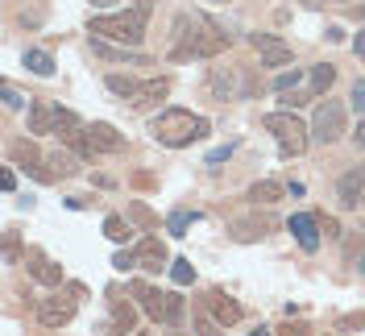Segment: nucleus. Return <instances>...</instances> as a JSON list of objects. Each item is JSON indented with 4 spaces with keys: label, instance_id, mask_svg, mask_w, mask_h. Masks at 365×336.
Returning a JSON list of instances; mask_svg holds the SVG:
<instances>
[{
    "label": "nucleus",
    "instance_id": "f257e3e1",
    "mask_svg": "<svg viewBox=\"0 0 365 336\" xmlns=\"http://www.w3.org/2000/svg\"><path fill=\"white\" fill-rule=\"evenodd\" d=\"M225 50H228V34L216 29V25H207L204 17L182 13L175 21V50H170V58H216Z\"/></svg>",
    "mask_w": 365,
    "mask_h": 336
},
{
    "label": "nucleus",
    "instance_id": "f03ea898",
    "mask_svg": "<svg viewBox=\"0 0 365 336\" xmlns=\"http://www.w3.org/2000/svg\"><path fill=\"white\" fill-rule=\"evenodd\" d=\"M207 129H212L207 116H195V112H187V108H166L162 116H154V125H150L154 141L166 146V150H182V146H191V141L207 137Z\"/></svg>",
    "mask_w": 365,
    "mask_h": 336
},
{
    "label": "nucleus",
    "instance_id": "7ed1b4c3",
    "mask_svg": "<svg viewBox=\"0 0 365 336\" xmlns=\"http://www.w3.org/2000/svg\"><path fill=\"white\" fill-rule=\"evenodd\" d=\"M88 34L96 38H113V42H125V46H137L145 38V13L133 9V13H100L88 21Z\"/></svg>",
    "mask_w": 365,
    "mask_h": 336
},
{
    "label": "nucleus",
    "instance_id": "20e7f679",
    "mask_svg": "<svg viewBox=\"0 0 365 336\" xmlns=\"http://www.w3.org/2000/svg\"><path fill=\"white\" fill-rule=\"evenodd\" d=\"M262 125H266V133H274L278 150H282L287 158H299L303 150H307V141H312V137H307L312 129H307V125H303V121H299V116H295L291 108H282V112H266V121H262Z\"/></svg>",
    "mask_w": 365,
    "mask_h": 336
},
{
    "label": "nucleus",
    "instance_id": "39448f33",
    "mask_svg": "<svg viewBox=\"0 0 365 336\" xmlns=\"http://www.w3.org/2000/svg\"><path fill=\"white\" fill-rule=\"evenodd\" d=\"M133 295L141 299V307L154 315L158 324H170V328H179L182 315H187V303H182V295H175V291H154L150 282H133Z\"/></svg>",
    "mask_w": 365,
    "mask_h": 336
},
{
    "label": "nucleus",
    "instance_id": "423d86ee",
    "mask_svg": "<svg viewBox=\"0 0 365 336\" xmlns=\"http://www.w3.org/2000/svg\"><path fill=\"white\" fill-rule=\"evenodd\" d=\"M71 129H79V116L71 108H58L54 100H34L29 104V133H54L63 137Z\"/></svg>",
    "mask_w": 365,
    "mask_h": 336
},
{
    "label": "nucleus",
    "instance_id": "0eeeda50",
    "mask_svg": "<svg viewBox=\"0 0 365 336\" xmlns=\"http://www.w3.org/2000/svg\"><path fill=\"white\" fill-rule=\"evenodd\" d=\"M79 287L67 295H50V299H42L38 303V324L42 328H67L71 320H75V312H79Z\"/></svg>",
    "mask_w": 365,
    "mask_h": 336
},
{
    "label": "nucleus",
    "instance_id": "6e6552de",
    "mask_svg": "<svg viewBox=\"0 0 365 336\" xmlns=\"http://www.w3.org/2000/svg\"><path fill=\"white\" fill-rule=\"evenodd\" d=\"M312 137H316L319 146H332V141H341L344 137V104L341 100H324L312 116Z\"/></svg>",
    "mask_w": 365,
    "mask_h": 336
},
{
    "label": "nucleus",
    "instance_id": "1a4fd4ad",
    "mask_svg": "<svg viewBox=\"0 0 365 336\" xmlns=\"http://www.w3.org/2000/svg\"><path fill=\"white\" fill-rule=\"evenodd\" d=\"M250 46L262 54V67H287L295 58V50L287 42H278L274 34H250Z\"/></svg>",
    "mask_w": 365,
    "mask_h": 336
},
{
    "label": "nucleus",
    "instance_id": "9d476101",
    "mask_svg": "<svg viewBox=\"0 0 365 336\" xmlns=\"http://www.w3.org/2000/svg\"><path fill=\"white\" fill-rule=\"evenodd\" d=\"M212 96L216 100H237V96H245L250 83H241V71L237 67H212Z\"/></svg>",
    "mask_w": 365,
    "mask_h": 336
},
{
    "label": "nucleus",
    "instance_id": "9b49d317",
    "mask_svg": "<svg viewBox=\"0 0 365 336\" xmlns=\"http://www.w3.org/2000/svg\"><path fill=\"white\" fill-rule=\"evenodd\" d=\"M336 195H341V208H361L365 195V166H349L341 179H336Z\"/></svg>",
    "mask_w": 365,
    "mask_h": 336
},
{
    "label": "nucleus",
    "instance_id": "f8f14e48",
    "mask_svg": "<svg viewBox=\"0 0 365 336\" xmlns=\"http://www.w3.org/2000/svg\"><path fill=\"white\" fill-rule=\"evenodd\" d=\"M133 324H137L133 303H125V299L113 295V315H108V324L100 328V336H133Z\"/></svg>",
    "mask_w": 365,
    "mask_h": 336
},
{
    "label": "nucleus",
    "instance_id": "ddd939ff",
    "mask_svg": "<svg viewBox=\"0 0 365 336\" xmlns=\"http://www.w3.org/2000/svg\"><path fill=\"white\" fill-rule=\"evenodd\" d=\"M25 270H29V278H38L42 287H58V282H63V266H58V262H50V258L38 253V249H29Z\"/></svg>",
    "mask_w": 365,
    "mask_h": 336
},
{
    "label": "nucleus",
    "instance_id": "4468645a",
    "mask_svg": "<svg viewBox=\"0 0 365 336\" xmlns=\"http://www.w3.org/2000/svg\"><path fill=\"white\" fill-rule=\"evenodd\" d=\"M88 129V141L96 154H120L125 150V137L116 133L113 125H104V121H96V125H83Z\"/></svg>",
    "mask_w": 365,
    "mask_h": 336
},
{
    "label": "nucleus",
    "instance_id": "2eb2a0df",
    "mask_svg": "<svg viewBox=\"0 0 365 336\" xmlns=\"http://www.w3.org/2000/svg\"><path fill=\"white\" fill-rule=\"evenodd\" d=\"M287 228L295 233V241L307 249V253H316V249H319V220H316V216H307V212H295Z\"/></svg>",
    "mask_w": 365,
    "mask_h": 336
},
{
    "label": "nucleus",
    "instance_id": "dca6fc26",
    "mask_svg": "<svg viewBox=\"0 0 365 336\" xmlns=\"http://www.w3.org/2000/svg\"><path fill=\"white\" fill-rule=\"evenodd\" d=\"M133 266L137 270H162L166 266V245H162V237H145V241L133 249Z\"/></svg>",
    "mask_w": 365,
    "mask_h": 336
},
{
    "label": "nucleus",
    "instance_id": "f3484780",
    "mask_svg": "<svg viewBox=\"0 0 365 336\" xmlns=\"http://www.w3.org/2000/svg\"><path fill=\"white\" fill-rule=\"evenodd\" d=\"M207 307H212V315H216V324H220V328H232V324L241 320V303H237V299H228L225 291H207Z\"/></svg>",
    "mask_w": 365,
    "mask_h": 336
},
{
    "label": "nucleus",
    "instance_id": "a211bd4d",
    "mask_svg": "<svg viewBox=\"0 0 365 336\" xmlns=\"http://www.w3.org/2000/svg\"><path fill=\"white\" fill-rule=\"evenodd\" d=\"M166 91H170V79H145V83L137 88V96L129 100V104H133V108H150V104L166 100Z\"/></svg>",
    "mask_w": 365,
    "mask_h": 336
},
{
    "label": "nucleus",
    "instance_id": "6ab92c4d",
    "mask_svg": "<svg viewBox=\"0 0 365 336\" xmlns=\"http://www.w3.org/2000/svg\"><path fill=\"white\" fill-rule=\"evenodd\" d=\"M332 83H336V67L332 63H319V67H312V88H307V96L312 100H324Z\"/></svg>",
    "mask_w": 365,
    "mask_h": 336
},
{
    "label": "nucleus",
    "instance_id": "aec40b11",
    "mask_svg": "<svg viewBox=\"0 0 365 336\" xmlns=\"http://www.w3.org/2000/svg\"><path fill=\"white\" fill-rule=\"evenodd\" d=\"M282 195H287V187H282L278 179H262V183H253V187H250V200L253 203H278Z\"/></svg>",
    "mask_w": 365,
    "mask_h": 336
},
{
    "label": "nucleus",
    "instance_id": "412c9836",
    "mask_svg": "<svg viewBox=\"0 0 365 336\" xmlns=\"http://www.w3.org/2000/svg\"><path fill=\"white\" fill-rule=\"evenodd\" d=\"M274 224L262 216V220H237L232 224V241H257V237H266Z\"/></svg>",
    "mask_w": 365,
    "mask_h": 336
},
{
    "label": "nucleus",
    "instance_id": "4be33fe9",
    "mask_svg": "<svg viewBox=\"0 0 365 336\" xmlns=\"http://www.w3.org/2000/svg\"><path fill=\"white\" fill-rule=\"evenodd\" d=\"M91 50H96L100 58H113V63H137V67H145V63H150L145 54H129V50H113V46H104L100 38L91 42Z\"/></svg>",
    "mask_w": 365,
    "mask_h": 336
},
{
    "label": "nucleus",
    "instance_id": "5701e85b",
    "mask_svg": "<svg viewBox=\"0 0 365 336\" xmlns=\"http://www.w3.org/2000/svg\"><path fill=\"white\" fill-rule=\"evenodd\" d=\"M50 166H54V179L63 175V179H71V175H79V158H71V154H63V150H54V154L46 158Z\"/></svg>",
    "mask_w": 365,
    "mask_h": 336
},
{
    "label": "nucleus",
    "instance_id": "b1692460",
    "mask_svg": "<svg viewBox=\"0 0 365 336\" xmlns=\"http://www.w3.org/2000/svg\"><path fill=\"white\" fill-rule=\"evenodd\" d=\"M104 83H108V91H116V96H125V100H133V96H137V88H141V79H133V75H108Z\"/></svg>",
    "mask_w": 365,
    "mask_h": 336
},
{
    "label": "nucleus",
    "instance_id": "393cba45",
    "mask_svg": "<svg viewBox=\"0 0 365 336\" xmlns=\"http://www.w3.org/2000/svg\"><path fill=\"white\" fill-rule=\"evenodd\" d=\"M25 67L34 71V75H54V58L46 50H25Z\"/></svg>",
    "mask_w": 365,
    "mask_h": 336
},
{
    "label": "nucleus",
    "instance_id": "a878e982",
    "mask_svg": "<svg viewBox=\"0 0 365 336\" xmlns=\"http://www.w3.org/2000/svg\"><path fill=\"white\" fill-rule=\"evenodd\" d=\"M104 237L116 241V245H120V241H129V224L120 220V216H108V220H104Z\"/></svg>",
    "mask_w": 365,
    "mask_h": 336
},
{
    "label": "nucleus",
    "instance_id": "bb28decb",
    "mask_svg": "<svg viewBox=\"0 0 365 336\" xmlns=\"http://www.w3.org/2000/svg\"><path fill=\"white\" fill-rule=\"evenodd\" d=\"M170 278H175V282H179V287H191V282H195V270H191V262H170Z\"/></svg>",
    "mask_w": 365,
    "mask_h": 336
},
{
    "label": "nucleus",
    "instance_id": "cd10ccee",
    "mask_svg": "<svg viewBox=\"0 0 365 336\" xmlns=\"http://www.w3.org/2000/svg\"><path fill=\"white\" fill-rule=\"evenodd\" d=\"M299 79H303L299 71H282V75L274 79V91H282V96H287V91H291V88H299Z\"/></svg>",
    "mask_w": 365,
    "mask_h": 336
},
{
    "label": "nucleus",
    "instance_id": "c85d7f7f",
    "mask_svg": "<svg viewBox=\"0 0 365 336\" xmlns=\"http://www.w3.org/2000/svg\"><path fill=\"white\" fill-rule=\"evenodd\" d=\"M187 224H191V212H175V216H170V233L182 237V228H187Z\"/></svg>",
    "mask_w": 365,
    "mask_h": 336
},
{
    "label": "nucleus",
    "instance_id": "c756f323",
    "mask_svg": "<svg viewBox=\"0 0 365 336\" xmlns=\"http://www.w3.org/2000/svg\"><path fill=\"white\" fill-rule=\"evenodd\" d=\"M349 100H353V108H357V112L365 108V79H357V83H353V91H349Z\"/></svg>",
    "mask_w": 365,
    "mask_h": 336
},
{
    "label": "nucleus",
    "instance_id": "7c9ffc66",
    "mask_svg": "<svg viewBox=\"0 0 365 336\" xmlns=\"http://www.w3.org/2000/svg\"><path fill=\"white\" fill-rule=\"evenodd\" d=\"M278 336H312V328L299 320V324H282V328H278Z\"/></svg>",
    "mask_w": 365,
    "mask_h": 336
},
{
    "label": "nucleus",
    "instance_id": "2f4dec72",
    "mask_svg": "<svg viewBox=\"0 0 365 336\" xmlns=\"http://www.w3.org/2000/svg\"><path fill=\"white\" fill-rule=\"evenodd\" d=\"M216 328H220V324H212V320H195V332L200 336H220Z\"/></svg>",
    "mask_w": 365,
    "mask_h": 336
},
{
    "label": "nucleus",
    "instance_id": "473e14b6",
    "mask_svg": "<svg viewBox=\"0 0 365 336\" xmlns=\"http://www.w3.org/2000/svg\"><path fill=\"white\" fill-rule=\"evenodd\" d=\"M341 328H365V312H357V315H344V320H341Z\"/></svg>",
    "mask_w": 365,
    "mask_h": 336
},
{
    "label": "nucleus",
    "instance_id": "72a5a7b5",
    "mask_svg": "<svg viewBox=\"0 0 365 336\" xmlns=\"http://www.w3.org/2000/svg\"><path fill=\"white\" fill-rule=\"evenodd\" d=\"M4 104H9V108H21L25 100H21V96H17L13 88H9V83H4Z\"/></svg>",
    "mask_w": 365,
    "mask_h": 336
},
{
    "label": "nucleus",
    "instance_id": "f704fd0d",
    "mask_svg": "<svg viewBox=\"0 0 365 336\" xmlns=\"http://www.w3.org/2000/svg\"><path fill=\"white\" fill-rule=\"evenodd\" d=\"M353 54H357V58H365V29L353 38Z\"/></svg>",
    "mask_w": 365,
    "mask_h": 336
},
{
    "label": "nucleus",
    "instance_id": "c9c22d12",
    "mask_svg": "<svg viewBox=\"0 0 365 336\" xmlns=\"http://www.w3.org/2000/svg\"><path fill=\"white\" fill-rule=\"evenodd\" d=\"M0 187H4V191H13V187H17V175H13V170H4V175H0Z\"/></svg>",
    "mask_w": 365,
    "mask_h": 336
},
{
    "label": "nucleus",
    "instance_id": "e433bc0d",
    "mask_svg": "<svg viewBox=\"0 0 365 336\" xmlns=\"http://www.w3.org/2000/svg\"><path fill=\"white\" fill-rule=\"evenodd\" d=\"M353 141H357V150H365V121L353 129Z\"/></svg>",
    "mask_w": 365,
    "mask_h": 336
},
{
    "label": "nucleus",
    "instance_id": "4c0bfd02",
    "mask_svg": "<svg viewBox=\"0 0 365 336\" xmlns=\"http://www.w3.org/2000/svg\"><path fill=\"white\" fill-rule=\"evenodd\" d=\"M133 216H137V220H141V224H154V216H150V212H145L141 203H137V208H133Z\"/></svg>",
    "mask_w": 365,
    "mask_h": 336
},
{
    "label": "nucleus",
    "instance_id": "58836bf2",
    "mask_svg": "<svg viewBox=\"0 0 365 336\" xmlns=\"http://www.w3.org/2000/svg\"><path fill=\"white\" fill-rule=\"evenodd\" d=\"M154 4H158V0H133V9H141V13H150Z\"/></svg>",
    "mask_w": 365,
    "mask_h": 336
},
{
    "label": "nucleus",
    "instance_id": "ea45409f",
    "mask_svg": "<svg viewBox=\"0 0 365 336\" xmlns=\"http://www.w3.org/2000/svg\"><path fill=\"white\" fill-rule=\"evenodd\" d=\"M91 4H96V9H108V4H113V0H91Z\"/></svg>",
    "mask_w": 365,
    "mask_h": 336
},
{
    "label": "nucleus",
    "instance_id": "a19ab883",
    "mask_svg": "<svg viewBox=\"0 0 365 336\" xmlns=\"http://www.w3.org/2000/svg\"><path fill=\"white\" fill-rule=\"evenodd\" d=\"M353 13H357V17H361V21H365V4H357V9H353Z\"/></svg>",
    "mask_w": 365,
    "mask_h": 336
},
{
    "label": "nucleus",
    "instance_id": "79ce46f5",
    "mask_svg": "<svg viewBox=\"0 0 365 336\" xmlns=\"http://www.w3.org/2000/svg\"><path fill=\"white\" fill-rule=\"evenodd\" d=\"M357 270H361V278H365V253H361V262H357Z\"/></svg>",
    "mask_w": 365,
    "mask_h": 336
},
{
    "label": "nucleus",
    "instance_id": "37998d69",
    "mask_svg": "<svg viewBox=\"0 0 365 336\" xmlns=\"http://www.w3.org/2000/svg\"><path fill=\"white\" fill-rule=\"evenodd\" d=\"M253 336H270V332H266V328H262V332H253Z\"/></svg>",
    "mask_w": 365,
    "mask_h": 336
},
{
    "label": "nucleus",
    "instance_id": "c03bdc74",
    "mask_svg": "<svg viewBox=\"0 0 365 336\" xmlns=\"http://www.w3.org/2000/svg\"><path fill=\"white\" fill-rule=\"evenodd\" d=\"M133 336H154V332H133Z\"/></svg>",
    "mask_w": 365,
    "mask_h": 336
},
{
    "label": "nucleus",
    "instance_id": "a18cd8bd",
    "mask_svg": "<svg viewBox=\"0 0 365 336\" xmlns=\"http://www.w3.org/2000/svg\"><path fill=\"white\" fill-rule=\"evenodd\" d=\"M361 208H365V195H361Z\"/></svg>",
    "mask_w": 365,
    "mask_h": 336
},
{
    "label": "nucleus",
    "instance_id": "49530a36",
    "mask_svg": "<svg viewBox=\"0 0 365 336\" xmlns=\"http://www.w3.org/2000/svg\"><path fill=\"white\" fill-rule=\"evenodd\" d=\"M220 4H228V0H220Z\"/></svg>",
    "mask_w": 365,
    "mask_h": 336
}]
</instances>
